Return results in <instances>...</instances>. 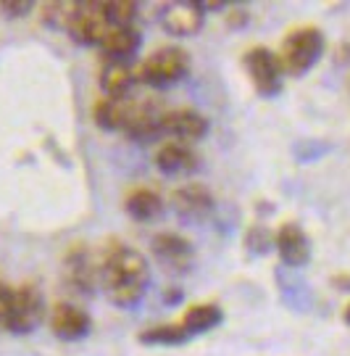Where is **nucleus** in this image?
<instances>
[{
	"instance_id": "20e7f679",
	"label": "nucleus",
	"mask_w": 350,
	"mask_h": 356,
	"mask_svg": "<svg viewBox=\"0 0 350 356\" xmlns=\"http://www.w3.org/2000/svg\"><path fill=\"white\" fill-rule=\"evenodd\" d=\"M242 69L248 74L253 90L261 98H276L285 90V72L279 66V58L266 45H253L242 53Z\"/></svg>"
},
{
	"instance_id": "bb28decb",
	"label": "nucleus",
	"mask_w": 350,
	"mask_h": 356,
	"mask_svg": "<svg viewBox=\"0 0 350 356\" xmlns=\"http://www.w3.org/2000/svg\"><path fill=\"white\" fill-rule=\"evenodd\" d=\"M182 301V291L179 288H169V293H166V304H179Z\"/></svg>"
},
{
	"instance_id": "412c9836",
	"label": "nucleus",
	"mask_w": 350,
	"mask_h": 356,
	"mask_svg": "<svg viewBox=\"0 0 350 356\" xmlns=\"http://www.w3.org/2000/svg\"><path fill=\"white\" fill-rule=\"evenodd\" d=\"M138 341L142 346H182L190 341V332L179 322H169V325H156V327L142 330Z\"/></svg>"
},
{
	"instance_id": "39448f33",
	"label": "nucleus",
	"mask_w": 350,
	"mask_h": 356,
	"mask_svg": "<svg viewBox=\"0 0 350 356\" xmlns=\"http://www.w3.org/2000/svg\"><path fill=\"white\" fill-rule=\"evenodd\" d=\"M45 317H48L45 296H42V291L35 282H24V285L13 288L8 332H13V335H29V332L38 330Z\"/></svg>"
},
{
	"instance_id": "5701e85b",
	"label": "nucleus",
	"mask_w": 350,
	"mask_h": 356,
	"mask_svg": "<svg viewBox=\"0 0 350 356\" xmlns=\"http://www.w3.org/2000/svg\"><path fill=\"white\" fill-rule=\"evenodd\" d=\"M76 3H45L42 6V24L53 26V29H69L72 16H74Z\"/></svg>"
},
{
	"instance_id": "6ab92c4d",
	"label": "nucleus",
	"mask_w": 350,
	"mask_h": 356,
	"mask_svg": "<svg viewBox=\"0 0 350 356\" xmlns=\"http://www.w3.org/2000/svg\"><path fill=\"white\" fill-rule=\"evenodd\" d=\"M124 211L135 222H156L163 214V201L150 188H132L124 195Z\"/></svg>"
},
{
	"instance_id": "4be33fe9",
	"label": "nucleus",
	"mask_w": 350,
	"mask_h": 356,
	"mask_svg": "<svg viewBox=\"0 0 350 356\" xmlns=\"http://www.w3.org/2000/svg\"><path fill=\"white\" fill-rule=\"evenodd\" d=\"M100 8L106 13L111 26H135L138 19V3L129 0H113V3H100Z\"/></svg>"
},
{
	"instance_id": "0eeeda50",
	"label": "nucleus",
	"mask_w": 350,
	"mask_h": 356,
	"mask_svg": "<svg viewBox=\"0 0 350 356\" xmlns=\"http://www.w3.org/2000/svg\"><path fill=\"white\" fill-rule=\"evenodd\" d=\"M111 29L106 13L100 8V3H76L72 24L66 29V35L88 48H100V42L106 38V32Z\"/></svg>"
},
{
	"instance_id": "dca6fc26",
	"label": "nucleus",
	"mask_w": 350,
	"mask_h": 356,
	"mask_svg": "<svg viewBox=\"0 0 350 356\" xmlns=\"http://www.w3.org/2000/svg\"><path fill=\"white\" fill-rule=\"evenodd\" d=\"M161 114L153 103L148 101H132V111L126 119L124 135L129 140H153L156 135H161Z\"/></svg>"
},
{
	"instance_id": "a211bd4d",
	"label": "nucleus",
	"mask_w": 350,
	"mask_h": 356,
	"mask_svg": "<svg viewBox=\"0 0 350 356\" xmlns=\"http://www.w3.org/2000/svg\"><path fill=\"white\" fill-rule=\"evenodd\" d=\"M132 111V98H98L92 106V122L106 132H124Z\"/></svg>"
},
{
	"instance_id": "cd10ccee",
	"label": "nucleus",
	"mask_w": 350,
	"mask_h": 356,
	"mask_svg": "<svg viewBox=\"0 0 350 356\" xmlns=\"http://www.w3.org/2000/svg\"><path fill=\"white\" fill-rule=\"evenodd\" d=\"M342 319H345V325H350V304L345 306V312H342Z\"/></svg>"
},
{
	"instance_id": "423d86ee",
	"label": "nucleus",
	"mask_w": 350,
	"mask_h": 356,
	"mask_svg": "<svg viewBox=\"0 0 350 356\" xmlns=\"http://www.w3.org/2000/svg\"><path fill=\"white\" fill-rule=\"evenodd\" d=\"M206 8L195 0H169L158 8V24L172 38H195L206 26Z\"/></svg>"
},
{
	"instance_id": "f8f14e48",
	"label": "nucleus",
	"mask_w": 350,
	"mask_h": 356,
	"mask_svg": "<svg viewBox=\"0 0 350 356\" xmlns=\"http://www.w3.org/2000/svg\"><path fill=\"white\" fill-rule=\"evenodd\" d=\"M213 206H216L213 193L200 182H188L172 193V209L185 222H206L211 216Z\"/></svg>"
},
{
	"instance_id": "6e6552de",
	"label": "nucleus",
	"mask_w": 350,
	"mask_h": 356,
	"mask_svg": "<svg viewBox=\"0 0 350 356\" xmlns=\"http://www.w3.org/2000/svg\"><path fill=\"white\" fill-rule=\"evenodd\" d=\"M211 122L208 116L195 111V108H172L161 114V135L172 138L174 143H198L208 135Z\"/></svg>"
},
{
	"instance_id": "2eb2a0df",
	"label": "nucleus",
	"mask_w": 350,
	"mask_h": 356,
	"mask_svg": "<svg viewBox=\"0 0 350 356\" xmlns=\"http://www.w3.org/2000/svg\"><path fill=\"white\" fill-rule=\"evenodd\" d=\"M63 272H66V282L79 293H90L100 282V264H95V259L85 245L69 248Z\"/></svg>"
},
{
	"instance_id": "f03ea898",
	"label": "nucleus",
	"mask_w": 350,
	"mask_h": 356,
	"mask_svg": "<svg viewBox=\"0 0 350 356\" xmlns=\"http://www.w3.org/2000/svg\"><path fill=\"white\" fill-rule=\"evenodd\" d=\"M324 51H326L324 32L313 24H303L290 29L288 35L282 38L276 58H279V66H282L285 76H303L322 61Z\"/></svg>"
},
{
	"instance_id": "aec40b11",
	"label": "nucleus",
	"mask_w": 350,
	"mask_h": 356,
	"mask_svg": "<svg viewBox=\"0 0 350 356\" xmlns=\"http://www.w3.org/2000/svg\"><path fill=\"white\" fill-rule=\"evenodd\" d=\"M222 322H224V312H222V306H216V304H192V306H188V312L179 319V325L190 332V338L213 330V327H219Z\"/></svg>"
},
{
	"instance_id": "ddd939ff",
	"label": "nucleus",
	"mask_w": 350,
	"mask_h": 356,
	"mask_svg": "<svg viewBox=\"0 0 350 356\" xmlns=\"http://www.w3.org/2000/svg\"><path fill=\"white\" fill-rule=\"evenodd\" d=\"M138 82V66H132V61H113V58L100 61L98 85L103 90V98H129Z\"/></svg>"
},
{
	"instance_id": "b1692460",
	"label": "nucleus",
	"mask_w": 350,
	"mask_h": 356,
	"mask_svg": "<svg viewBox=\"0 0 350 356\" xmlns=\"http://www.w3.org/2000/svg\"><path fill=\"white\" fill-rule=\"evenodd\" d=\"M245 245L250 248V254L266 256L274 251V232L266 227V225H253L245 232Z\"/></svg>"
},
{
	"instance_id": "a878e982",
	"label": "nucleus",
	"mask_w": 350,
	"mask_h": 356,
	"mask_svg": "<svg viewBox=\"0 0 350 356\" xmlns=\"http://www.w3.org/2000/svg\"><path fill=\"white\" fill-rule=\"evenodd\" d=\"M13 304V288L0 282V330H8V317H11Z\"/></svg>"
},
{
	"instance_id": "7ed1b4c3",
	"label": "nucleus",
	"mask_w": 350,
	"mask_h": 356,
	"mask_svg": "<svg viewBox=\"0 0 350 356\" xmlns=\"http://www.w3.org/2000/svg\"><path fill=\"white\" fill-rule=\"evenodd\" d=\"M192 69L190 53L179 45H163L158 51H153L150 56H145L138 66L140 82H145L156 90L174 88L179 82H185Z\"/></svg>"
},
{
	"instance_id": "393cba45",
	"label": "nucleus",
	"mask_w": 350,
	"mask_h": 356,
	"mask_svg": "<svg viewBox=\"0 0 350 356\" xmlns=\"http://www.w3.org/2000/svg\"><path fill=\"white\" fill-rule=\"evenodd\" d=\"M32 8H35V3H29V0H3L0 3V13L6 19H24L32 13Z\"/></svg>"
},
{
	"instance_id": "f257e3e1",
	"label": "nucleus",
	"mask_w": 350,
	"mask_h": 356,
	"mask_svg": "<svg viewBox=\"0 0 350 356\" xmlns=\"http://www.w3.org/2000/svg\"><path fill=\"white\" fill-rule=\"evenodd\" d=\"M100 285L116 306H138L150 288V261L135 248L116 243L100 261Z\"/></svg>"
},
{
	"instance_id": "1a4fd4ad",
	"label": "nucleus",
	"mask_w": 350,
	"mask_h": 356,
	"mask_svg": "<svg viewBox=\"0 0 350 356\" xmlns=\"http://www.w3.org/2000/svg\"><path fill=\"white\" fill-rule=\"evenodd\" d=\"M50 330L58 341L76 343V341H85L92 332V319H90V314L82 306L58 301L50 309Z\"/></svg>"
},
{
	"instance_id": "9d476101",
	"label": "nucleus",
	"mask_w": 350,
	"mask_h": 356,
	"mask_svg": "<svg viewBox=\"0 0 350 356\" xmlns=\"http://www.w3.org/2000/svg\"><path fill=\"white\" fill-rule=\"evenodd\" d=\"M150 248L158 264H163L169 272H188L195 261V245L179 232H158L150 241Z\"/></svg>"
},
{
	"instance_id": "4468645a",
	"label": "nucleus",
	"mask_w": 350,
	"mask_h": 356,
	"mask_svg": "<svg viewBox=\"0 0 350 356\" xmlns=\"http://www.w3.org/2000/svg\"><path fill=\"white\" fill-rule=\"evenodd\" d=\"M198 166L200 156L192 145H185V143H163L156 151V169L163 177H190L192 172H198Z\"/></svg>"
},
{
	"instance_id": "9b49d317",
	"label": "nucleus",
	"mask_w": 350,
	"mask_h": 356,
	"mask_svg": "<svg viewBox=\"0 0 350 356\" xmlns=\"http://www.w3.org/2000/svg\"><path fill=\"white\" fill-rule=\"evenodd\" d=\"M274 251L279 254L282 264L288 267H306L311 261V238L306 235V229L295 225V222H285L279 225V229L274 232Z\"/></svg>"
},
{
	"instance_id": "f3484780",
	"label": "nucleus",
	"mask_w": 350,
	"mask_h": 356,
	"mask_svg": "<svg viewBox=\"0 0 350 356\" xmlns=\"http://www.w3.org/2000/svg\"><path fill=\"white\" fill-rule=\"evenodd\" d=\"M140 48H142V35L135 26H111L100 42L103 58H113V61H132Z\"/></svg>"
}]
</instances>
